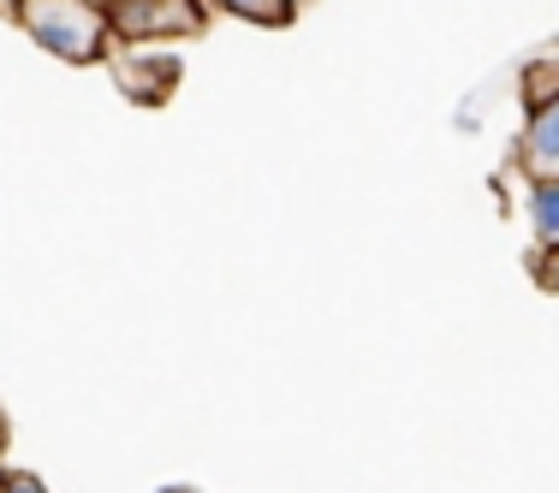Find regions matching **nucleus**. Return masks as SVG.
I'll return each mask as SVG.
<instances>
[{"mask_svg": "<svg viewBox=\"0 0 559 493\" xmlns=\"http://www.w3.org/2000/svg\"><path fill=\"white\" fill-rule=\"evenodd\" d=\"M0 452H7V417H0Z\"/></svg>", "mask_w": 559, "mask_h": 493, "instance_id": "9b49d317", "label": "nucleus"}, {"mask_svg": "<svg viewBox=\"0 0 559 493\" xmlns=\"http://www.w3.org/2000/svg\"><path fill=\"white\" fill-rule=\"evenodd\" d=\"M19 24L43 55H55L66 65H102L114 31H108V12L90 7V0H19Z\"/></svg>", "mask_w": 559, "mask_h": 493, "instance_id": "f257e3e1", "label": "nucleus"}, {"mask_svg": "<svg viewBox=\"0 0 559 493\" xmlns=\"http://www.w3.org/2000/svg\"><path fill=\"white\" fill-rule=\"evenodd\" d=\"M90 7H102V12H108V7H114V0H90Z\"/></svg>", "mask_w": 559, "mask_h": 493, "instance_id": "f8f14e48", "label": "nucleus"}, {"mask_svg": "<svg viewBox=\"0 0 559 493\" xmlns=\"http://www.w3.org/2000/svg\"><path fill=\"white\" fill-rule=\"evenodd\" d=\"M524 220H530V262L559 256V179H524Z\"/></svg>", "mask_w": 559, "mask_h": 493, "instance_id": "39448f33", "label": "nucleus"}, {"mask_svg": "<svg viewBox=\"0 0 559 493\" xmlns=\"http://www.w3.org/2000/svg\"><path fill=\"white\" fill-rule=\"evenodd\" d=\"M292 7H298V12H304V7H310V0H292Z\"/></svg>", "mask_w": 559, "mask_h": 493, "instance_id": "4468645a", "label": "nucleus"}, {"mask_svg": "<svg viewBox=\"0 0 559 493\" xmlns=\"http://www.w3.org/2000/svg\"><path fill=\"white\" fill-rule=\"evenodd\" d=\"M0 19H19V0H0Z\"/></svg>", "mask_w": 559, "mask_h": 493, "instance_id": "9d476101", "label": "nucleus"}, {"mask_svg": "<svg viewBox=\"0 0 559 493\" xmlns=\"http://www.w3.org/2000/svg\"><path fill=\"white\" fill-rule=\"evenodd\" d=\"M0 493H48V488H43V476H31V470H7V464H0Z\"/></svg>", "mask_w": 559, "mask_h": 493, "instance_id": "6e6552de", "label": "nucleus"}, {"mask_svg": "<svg viewBox=\"0 0 559 493\" xmlns=\"http://www.w3.org/2000/svg\"><path fill=\"white\" fill-rule=\"evenodd\" d=\"M536 274L548 279V286H559V256H548V262H536Z\"/></svg>", "mask_w": 559, "mask_h": 493, "instance_id": "1a4fd4ad", "label": "nucleus"}, {"mask_svg": "<svg viewBox=\"0 0 559 493\" xmlns=\"http://www.w3.org/2000/svg\"><path fill=\"white\" fill-rule=\"evenodd\" d=\"M209 12H226V19H245V24H262V31H286L298 19L292 0H203Z\"/></svg>", "mask_w": 559, "mask_h": 493, "instance_id": "423d86ee", "label": "nucleus"}, {"mask_svg": "<svg viewBox=\"0 0 559 493\" xmlns=\"http://www.w3.org/2000/svg\"><path fill=\"white\" fill-rule=\"evenodd\" d=\"M524 108H542V101H554L559 96V55H548V60H530L524 65Z\"/></svg>", "mask_w": 559, "mask_h": 493, "instance_id": "0eeeda50", "label": "nucleus"}, {"mask_svg": "<svg viewBox=\"0 0 559 493\" xmlns=\"http://www.w3.org/2000/svg\"><path fill=\"white\" fill-rule=\"evenodd\" d=\"M102 65H108V77L119 84V96L138 101V108H162V101H173V89H179V55L162 43H108V55H102Z\"/></svg>", "mask_w": 559, "mask_h": 493, "instance_id": "7ed1b4c3", "label": "nucleus"}, {"mask_svg": "<svg viewBox=\"0 0 559 493\" xmlns=\"http://www.w3.org/2000/svg\"><path fill=\"white\" fill-rule=\"evenodd\" d=\"M108 31L114 43H191L209 31V7L203 0H114L108 7Z\"/></svg>", "mask_w": 559, "mask_h": 493, "instance_id": "f03ea898", "label": "nucleus"}, {"mask_svg": "<svg viewBox=\"0 0 559 493\" xmlns=\"http://www.w3.org/2000/svg\"><path fill=\"white\" fill-rule=\"evenodd\" d=\"M162 493H191V488H162Z\"/></svg>", "mask_w": 559, "mask_h": 493, "instance_id": "ddd939ff", "label": "nucleus"}, {"mask_svg": "<svg viewBox=\"0 0 559 493\" xmlns=\"http://www.w3.org/2000/svg\"><path fill=\"white\" fill-rule=\"evenodd\" d=\"M512 161L524 179H559V96L524 108V131L512 143Z\"/></svg>", "mask_w": 559, "mask_h": 493, "instance_id": "20e7f679", "label": "nucleus"}]
</instances>
